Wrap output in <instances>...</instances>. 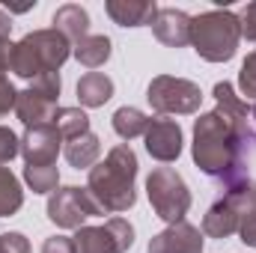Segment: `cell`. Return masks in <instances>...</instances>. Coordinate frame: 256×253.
Wrapping results in <instances>:
<instances>
[{"instance_id": "23", "label": "cell", "mask_w": 256, "mask_h": 253, "mask_svg": "<svg viewBox=\"0 0 256 253\" xmlns=\"http://www.w3.org/2000/svg\"><path fill=\"white\" fill-rule=\"evenodd\" d=\"M146 128H149V116L137 108H120L114 114V131L122 140H134V137L146 134Z\"/></svg>"}, {"instance_id": "4", "label": "cell", "mask_w": 256, "mask_h": 253, "mask_svg": "<svg viewBox=\"0 0 256 253\" xmlns=\"http://www.w3.org/2000/svg\"><path fill=\"white\" fill-rule=\"evenodd\" d=\"M242 42V21L230 9H208L191 18V45L208 63H226Z\"/></svg>"}, {"instance_id": "1", "label": "cell", "mask_w": 256, "mask_h": 253, "mask_svg": "<svg viewBox=\"0 0 256 253\" xmlns=\"http://www.w3.org/2000/svg\"><path fill=\"white\" fill-rule=\"evenodd\" d=\"M244 149H248V137L218 108L194 122V164L206 176L220 182L224 190L236 188L248 179Z\"/></svg>"}, {"instance_id": "5", "label": "cell", "mask_w": 256, "mask_h": 253, "mask_svg": "<svg viewBox=\"0 0 256 253\" xmlns=\"http://www.w3.org/2000/svg\"><path fill=\"white\" fill-rule=\"evenodd\" d=\"M146 194L161 220H167L170 226L185 220L191 208V190L173 167H155L146 179Z\"/></svg>"}, {"instance_id": "16", "label": "cell", "mask_w": 256, "mask_h": 253, "mask_svg": "<svg viewBox=\"0 0 256 253\" xmlns=\"http://www.w3.org/2000/svg\"><path fill=\"white\" fill-rule=\"evenodd\" d=\"M232 232H238V212H236L230 196H220L218 202H212V208L202 218V236H208V238H230Z\"/></svg>"}, {"instance_id": "13", "label": "cell", "mask_w": 256, "mask_h": 253, "mask_svg": "<svg viewBox=\"0 0 256 253\" xmlns=\"http://www.w3.org/2000/svg\"><path fill=\"white\" fill-rule=\"evenodd\" d=\"M224 196L232 200L238 212V236L248 248H256V182L244 179L242 185L224 190Z\"/></svg>"}, {"instance_id": "34", "label": "cell", "mask_w": 256, "mask_h": 253, "mask_svg": "<svg viewBox=\"0 0 256 253\" xmlns=\"http://www.w3.org/2000/svg\"><path fill=\"white\" fill-rule=\"evenodd\" d=\"M9 33H12V18L0 9V42H9Z\"/></svg>"}, {"instance_id": "21", "label": "cell", "mask_w": 256, "mask_h": 253, "mask_svg": "<svg viewBox=\"0 0 256 253\" xmlns=\"http://www.w3.org/2000/svg\"><path fill=\"white\" fill-rule=\"evenodd\" d=\"M72 54H74V60L80 66H86V68H98V66H104L110 60V39L108 36H84L74 48H72Z\"/></svg>"}, {"instance_id": "24", "label": "cell", "mask_w": 256, "mask_h": 253, "mask_svg": "<svg viewBox=\"0 0 256 253\" xmlns=\"http://www.w3.org/2000/svg\"><path fill=\"white\" fill-rule=\"evenodd\" d=\"M54 126L63 134V140H74V137L90 131V116L80 108H60L57 116H54Z\"/></svg>"}, {"instance_id": "12", "label": "cell", "mask_w": 256, "mask_h": 253, "mask_svg": "<svg viewBox=\"0 0 256 253\" xmlns=\"http://www.w3.org/2000/svg\"><path fill=\"white\" fill-rule=\"evenodd\" d=\"M149 27L155 33V39L167 48L191 45V15H185L182 9H158V15L152 18Z\"/></svg>"}, {"instance_id": "18", "label": "cell", "mask_w": 256, "mask_h": 253, "mask_svg": "<svg viewBox=\"0 0 256 253\" xmlns=\"http://www.w3.org/2000/svg\"><path fill=\"white\" fill-rule=\"evenodd\" d=\"M54 30H60L66 39L72 42V48H74L84 36H90V33H86V30H90V15H86V9L78 6V3L60 6V9L54 12Z\"/></svg>"}, {"instance_id": "3", "label": "cell", "mask_w": 256, "mask_h": 253, "mask_svg": "<svg viewBox=\"0 0 256 253\" xmlns=\"http://www.w3.org/2000/svg\"><path fill=\"white\" fill-rule=\"evenodd\" d=\"M72 57V42L66 39L60 30H33L21 42L12 45L9 54V68L18 78L36 80L39 74L60 72V66Z\"/></svg>"}, {"instance_id": "15", "label": "cell", "mask_w": 256, "mask_h": 253, "mask_svg": "<svg viewBox=\"0 0 256 253\" xmlns=\"http://www.w3.org/2000/svg\"><path fill=\"white\" fill-rule=\"evenodd\" d=\"M104 9L120 27H146L158 15L155 0H108Z\"/></svg>"}, {"instance_id": "7", "label": "cell", "mask_w": 256, "mask_h": 253, "mask_svg": "<svg viewBox=\"0 0 256 253\" xmlns=\"http://www.w3.org/2000/svg\"><path fill=\"white\" fill-rule=\"evenodd\" d=\"M102 206L92 200V194L78 185L57 188L48 200V220L60 230H80L86 226V218H102Z\"/></svg>"}, {"instance_id": "22", "label": "cell", "mask_w": 256, "mask_h": 253, "mask_svg": "<svg viewBox=\"0 0 256 253\" xmlns=\"http://www.w3.org/2000/svg\"><path fill=\"white\" fill-rule=\"evenodd\" d=\"M21 206H24V190L18 176L9 167H0V218L15 214Z\"/></svg>"}, {"instance_id": "14", "label": "cell", "mask_w": 256, "mask_h": 253, "mask_svg": "<svg viewBox=\"0 0 256 253\" xmlns=\"http://www.w3.org/2000/svg\"><path fill=\"white\" fill-rule=\"evenodd\" d=\"M57 110H60V108H57V102H54V98H48V96H42V92H39V90H33V86L21 90V92H18V98H15V116H18L27 128L54 122Z\"/></svg>"}, {"instance_id": "32", "label": "cell", "mask_w": 256, "mask_h": 253, "mask_svg": "<svg viewBox=\"0 0 256 253\" xmlns=\"http://www.w3.org/2000/svg\"><path fill=\"white\" fill-rule=\"evenodd\" d=\"M15 98H18V90L9 84V78H0V116L15 110Z\"/></svg>"}, {"instance_id": "20", "label": "cell", "mask_w": 256, "mask_h": 253, "mask_svg": "<svg viewBox=\"0 0 256 253\" xmlns=\"http://www.w3.org/2000/svg\"><path fill=\"white\" fill-rule=\"evenodd\" d=\"M114 96V80L102 72H86L78 80V98L84 108H104V102H110Z\"/></svg>"}, {"instance_id": "25", "label": "cell", "mask_w": 256, "mask_h": 253, "mask_svg": "<svg viewBox=\"0 0 256 253\" xmlns=\"http://www.w3.org/2000/svg\"><path fill=\"white\" fill-rule=\"evenodd\" d=\"M24 182L33 194H54L60 185V170L54 164L48 167H24Z\"/></svg>"}, {"instance_id": "8", "label": "cell", "mask_w": 256, "mask_h": 253, "mask_svg": "<svg viewBox=\"0 0 256 253\" xmlns=\"http://www.w3.org/2000/svg\"><path fill=\"white\" fill-rule=\"evenodd\" d=\"M134 244V226L126 218H110L102 226H80L74 232L78 253H126Z\"/></svg>"}, {"instance_id": "35", "label": "cell", "mask_w": 256, "mask_h": 253, "mask_svg": "<svg viewBox=\"0 0 256 253\" xmlns=\"http://www.w3.org/2000/svg\"><path fill=\"white\" fill-rule=\"evenodd\" d=\"M248 134H250V140H256V102L250 104V116H248Z\"/></svg>"}, {"instance_id": "6", "label": "cell", "mask_w": 256, "mask_h": 253, "mask_svg": "<svg viewBox=\"0 0 256 253\" xmlns=\"http://www.w3.org/2000/svg\"><path fill=\"white\" fill-rule=\"evenodd\" d=\"M146 98H149L152 110L161 114V116H188V114L200 110L202 92L188 78L158 74V78H152V84L146 90Z\"/></svg>"}, {"instance_id": "17", "label": "cell", "mask_w": 256, "mask_h": 253, "mask_svg": "<svg viewBox=\"0 0 256 253\" xmlns=\"http://www.w3.org/2000/svg\"><path fill=\"white\" fill-rule=\"evenodd\" d=\"M212 96H214V102H218V110L232 122V126L238 128L248 140H250V134H248V116H250V104L248 102H242L238 96H236V90H232V84H226V80H220V84H214V90H212Z\"/></svg>"}, {"instance_id": "33", "label": "cell", "mask_w": 256, "mask_h": 253, "mask_svg": "<svg viewBox=\"0 0 256 253\" xmlns=\"http://www.w3.org/2000/svg\"><path fill=\"white\" fill-rule=\"evenodd\" d=\"M9 54H12V42H0V78H6L9 72Z\"/></svg>"}, {"instance_id": "19", "label": "cell", "mask_w": 256, "mask_h": 253, "mask_svg": "<svg viewBox=\"0 0 256 253\" xmlns=\"http://www.w3.org/2000/svg\"><path fill=\"white\" fill-rule=\"evenodd\" d=\"M98 155H102V140L92 131H86L74 140H66V161L74 170H92L98 164Z\"/></svg>"}, {"instance_id": "9", "label": "cell", "mask_w": 256, "mask_h": 253, "mask_svg": "<svg viewBox=\"0 0 256 253\" xmlns=\"http://www.w3.org/2000/svg\"><path fill=\"white\" fill-rule=\"evenodd\" d=\"M60 143H63V134L57 131L54 122L33 126V128H27L24 137H21V155H24L27 167H48V164L57 161Z\"/></svg>"}, {"instance_id": "29", "label": "cell", "mask_w": 256, "mask_h": 253, "mask_svg": "<svg viewBox=\"0 0 256 253\" xmlns=\"http://www.w3.org/2000/svg\"><path fill=\"white\" fill-rule=\"evenodd\" d=\"M0 253H30V242L24 232H3L0 236Z\"/></svg>"}, {"instance_id": "28", "label": "cell", "mask_w": 256, "mask_h": 253, "mask_svg": "<svg viewBox=\"0 0 256 253\" xmlns=\"http://www.w3.org/2000/svg\"><path fill=\"white\" fill-rule=\"evenodd\" d=\"M33 90H39L42 96H48V98H60V90H63V80H60V72H48V74H39L36 80H33Z\"/></svg>"}, {"instance_id": "30", "label": "cell", "mask_w": 256, "mask_h": 253, "mask_svg": "<svg viewBox=\"0 0 256 253\" xmlns=\"http://www.w3.org/2000/svg\"><path fill=\"white\" fill-rule=\"evenodd\" d=\"M238 21H242V36L248 42H256V0L244 6V12L238 15Z\"/></svg>"}, {"instance_id": "26", "label": "cell", "mask_w": 256, "mask_h": 253, "mask_svg": "<svg viewBox=\"0 0 256 253\" xmlns=\"http://www.w3.org/2000/svg\"><path fill=\"white\" fill-rule=\"evenodd\" d=\"M238 86H242V96L256 102V51L248 54V60H244L242 72H238Z\"/></svg>"}, {"instance_id": "31", "label": "cell", "mask_w": 256, "mask_h": 253, "mask_svg": "<svg viewBox=\"0 0 256 253\" xmlns=\"http://www.w3.org/2000/svg\"><path fill=\"white\" fill-rule=\"evenodd\" d=\"M42 253H78V248H74V238H68V236H51V238H45Z\"/></svg>"}, {"instance_id": "27", "label": "cell", "mask_w": 256, "mask_h": 253, "mask_svg": "<svg viewBox=\"0 0 256 253\" xmlns=\"http://www.w3.org/2000/svg\"><path fill=\"white\" fill-rule=\"evenodd\" d=\"M15 155H21V137H15V131L0 126V167H6Z\"/></svg>"}, {"instance_id": "2", "label": "cell", "mask_w": 256, "mask_h": 253, "mask_svg": "<svg viewBox=\"0 0 256 253\" xmlns=\"http://www.w3.org/2000/svg\"><path fill=\"white\" fill-rule=\"evenodd\" d=\"M134 179H137V155L128 143H120L108 152L104 161H98L90 170L86 190L92 194V200L102 206L104 214H120L134 208L137 202Z\"/></svg>"}, {"instance_id": "10", "label": "cell", "mask_w": 256, "mask_h": 253, "mask_svg": "<svg viewBox=\"0 0 256 253\" xmlns=\"http://www.w3.org/2000/svg\"><path fill=\"white\" fill-rule=\"evenodd\" d=\"M143 137H146V152L161 164H170L182 155V128L176 120H167V116L149 120Z\"/></svg>"}, {"instance_id": "11", "label": "cell", "mask_w": 256, "mask_h": 253, "mask_svg": "<svg viewBox=\"0 0 256 253\" xmlns=\"http://www.w3.org/2000/svg\"><path fill=\"white\" fill-rule=\"evenodd\" d=\"M202 244H206L202 230L182 220V224H173V226L161 230L149 242V253H202Z\"/></svg>"}]
</instances>
